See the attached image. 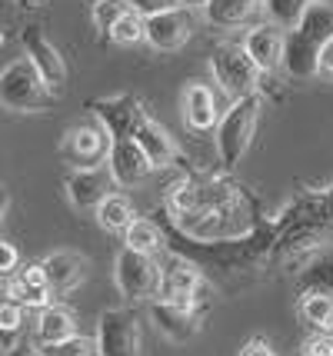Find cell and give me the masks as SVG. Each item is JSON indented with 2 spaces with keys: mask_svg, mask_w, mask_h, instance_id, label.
<instances>
[{
  "mask_svg": "<svg viewBox=\"0 0 333 356\" xmlns=\"http://www.w3.org/2000/svg\"><path fill=\"white\" fill-rule=\"evenodd\" d=\"M17 264H20L17 247L14 243H7V240H0V273H14Z\"/></svg>",
  "mask_w": 333,
  "mask_h": 356,
  "instance_id": "obj_32",
  "label": "cell"
},
{
  "mask_svg": "<svg viewBox=\"0 0 333 356\" xmlns=\"http://www.w3.org/2000/svg\"><path fill=\"white\" fill-rule=\"evenodd\" d=\"M24 326V307H17L10 300H0V346H14Z\"/></svg>",
  "mask_w": 333,
  "mask_h": 356,
  "instance_id": "obj_28",
  "label": "cell"
},
{
  "mask_svg": "<svg viewBox=\"0 0 333 356\" xmlns=\"http://www.w3.org/2000/svg\"><path fill=\"white\" fill-rule=\"evenodd\" d=\"M77 337V316L67 310V307H47L40 310V320H37V340L44 343H60Z\"/></svg>",
  "mask_w": 333,
  "mask_h": 356,
  "instance_id": "obj_21",
  "label": "cell"
},
{
  "mask_svg": "<svg viewBox=\"0 0 333 356\" xmlns=\"http://www.w3.org/2000/svg\"><path fill=\"white\" fill-rule=\"evenodd\" d=\"M7 300L17 303V307H40V310H47L50 286H47V277H44V266L31 264L27 270H20L17 280L7 283Z\"/></svg>",
  "mask_w": 333,
  "mask_h": 356,
  "instance_id": "obj_18",
  "label": "cell"
},
{
  "mask_svg": "<svg viewBox=\"0 0 333 356\" xmlns=\"http://www.w3.org/2000/svg\"><path fill=\"white\" fill-rule=\"evenodd\" d=\"M260 124V97L247 93L230 104V110H223V117L217 120V154H220L223 167H237L243 154L250 150Z\"/></svg>",
  "mask_w": 333,
  "mask_h": 356,
  "instance_id": "obj_1",
  "label": "cell"
},
{
  "mask_svg": "<svg viewBox=\"0 0 333 356\" xmlns=\"http://www.w3.org/2000/svg\"><path fill=\"white\" fill-rule=\"evenodd\" d=\"M184 120L190 130L204 134L217 124V104H213V90L200 83V80H190L184 87Z\"/></svg>",
  "mask_w": 333,
  "mask_h": 356,
  "instance_id": "obj_19",
  "label": "cell"
},
{
  "mask_svg": "<svg viewBox=\"0 0 333 356\" xmlns=\"http://www.w3.org/2000/svg\"><path fill=\"white\" fill-rule=\"evenodd\" d=\"M180 7H187V10H193V7H206V0H180Z\"/></svg>",
  "mask_w": 333,
  "mask_h": 356,
  "instance_id": "obj_38",
  "label": "cell"
},
{
  "mask_svg": "<svg viewBox=\"0 0 333 356\" xmlns=\"http://www.w3.org/2000/svg\"><path fill=\"white\" fill-rule=\"evenodd\" d=\"M243 50H247V57L257 63L260 74L277 70V67H280V54H284V31L273 27V24H260V27H254V31L247 33Z\"/></svg>",
  "mask_w": 333,
  "mask_h": 356,
  "instance_id": "obj_15",
  "label": "cell"
},
{
  "mask_svg": "<svg viewBox=\"0 0 333 356\" xmlns=\"http://www.w3.org/2000/svg\"><path fill=\"white\" fill-rule=\"evenodd\" d=\"M300 313L314 330H320V333H333V296H327V293L303 296Z\"/></svg>",
  "mask_w": 333,
  "mask_h": 356,
  "instance_id": "obj_25",
  "label": "cell"
},
{
  "mask_svg": "<svg viewBox=\"0 0 333 356\" xmlns=\"http://www.w3.org/2000/svg\"><path fill=\"white\" fill-rule=\"evenodd\" d=\"M90 110L97 113V120L107 127L111 140H130L133 137V130H137V124L147 117L143 107H140V100L130 97V93H124V97H111V100H94Z\"/></svg>",
  "mask_w": 333,
  "mask_h": 356,
  "instance_id": "obj_8",
  "label": "cell"
},
{
  "mask_svg": "<svg viewBox=\"0 0 333 356\" xmlns=\"http://www.w3.org/2000/svg\"><path fill=\"white\" fill-rule=\"evenodd\" d=\"M150 320L167 340L174 343H190L200 333V316L190 307H180L170 300H154L150 303Z\"/></svg>",
  "mask_w": 333,
  "mask_h": 356,
  "instance_id": "obj_11",
  "label": "cell"
},
{
  "mask_svg": "<svg viewBox=\"0 0 333 356\" xmlns=\"http://www.w3.org/2000/svg\"><path fill=\"white\" fill-rule=\"evenodd\" d=\"M113 177L107 167H77V170L67 177V200L74 203L77 210H97L100 200L111 193Z\"/></svg>",
  "mask_w": 333,
  "mask_h": 356,
  "instance_id": "obj_10",
  "label": "cell"
},
{
  "mask_svg": "<svg viewBox=\"0 0 333 356\" xmlns=\"http://www.w3.org/2000/svg\"><path fill=\"white\" fill-rule=\"evenodd\" d=\"M200 290V273L184 260H174L170 266L160 270V300H170L180 307L193 310V293Z\"/></svg>",
  "mask_w": 333,
  "mask_h": 356,
  "instance_id": "obj_16",
  "label": "cell"
},
{
  "mask_svg": "<svg viewBox=\"0 0 333 356\" xmlns=\"http://www.w3.org/2000/svg\"><path fill=\"white\" fill-rule=\"evenodd\" d=\"M257 3H260V0H206L204 14L213 27H220V31H237V27H243V24L254 17Z\"/></svg>",
  "mask_w": 333,
  "mask_h": 356,
  "instance_id": "obj_20",
  "label": "cell"
},
{
  "mask_svg": "<svg viewBox=\"0 0 333 356\" xmlns=\"http://www.w3.org/2000/svg\"><path fill=\"white\" fill-rule=\"evenodd\" d=\"M303 356H333V337H320V340L307 343V353Z\"/></svg>",
  "mask_w": 333,
  "mask_h": 356,
  "instance_id": "obj_33",
  "label": "cell"
},
{
  "mask_svg": "<svg viewBox=\"0 0 333 356\" xmlns=\"http://www.w3.org/2000/svg\"><path fill=\"white\" fill-rule=\"evenodd\" d=\"M94 353H97L94 340H87V337H70V340L44 346V356H94Z\"/></svg>",
  "mask_w": 333,
  "mask_h": 356,
  "instance_id": "obj_30",
  "label": "cell"
},
{
  "mask_svg": "<svg viewBox=\"0 0 333 356\" xmlns=\"http://www.w3.org/2000/svg\"><path fill=\"white\" fill-rule=\"evenodd\" d=\"M107 170H111L113 184L120 186H133V184H143L154 167H150V160L143 154L140 147H137V140H111V154H107Z\"/></svg>",
  "mask_w": 333,
  "mask_h": 356,
  "instance_id": "obj_9",
  "label": "cell"
},
{
  "mask_svg": "<svg viewBox=\"0 0 333 356\" xmlns=\"http://www.w3.org/2000/svg\"><path fill=\"white\" fill-rule=\"evenodd\" d=\"M3 213H7V193L0 190V220H3Z\"/></svg>",
  "mask_w": 333,
  "mask_h": 356,
  "instance_id": "obj_39",
  "label": "cell"
},
{
  "mask_svg": "<svg viewBox=\"0 0 333 356\" xmlns=\"http://www.w3.org/2000/svg\"><path fill=\"white\" fill-rule=\"evenodd\" d=\"M40 266H44L50 293H67V290L80 286L83 277H87V260L80 257L77 250H57V253L44 257Z\"/></svg>",
  "mask_w": 333,
  "mask_h": 356,
  "instance_id": "obj_14",
  "label": "cell"
},
{
  "mask_svg": "<svg viewBox=\"0 0 333 356\" xmlns=\"http://www.w3.org/2000/svg\"><path fill=\"white\" fill-rule=\"evenodd\" d=\"M320 74L333 77V40H327L323 50H320Z\"/></svg>",
  "mask_w": 333,
  "mask_h": 356,
  "instance_id": "obj_35",
  "label": "cell"
},
{
  "mask_svg": "<svg viewBox=\"0 0 333 356\" xmlns=\"http://www.w3.org/2000/svg\"><path fill=\"white\" fill-rule=\"evenodd\" d=\"M10 356H44V353H37L33 346H20V350H14Z\"/></svg>",
  "mask_w": 333,
  "mask_h": 356,
  "instance_id": "obj_37",
  "label": "cell"
},
{
  "mask_svg": "<svg viewBox=\"0 0 333 356\" xmlns=\"http://www.w3.org/2000/svg\"><path fill=\"white\" fill-rule=\"evenodd\" d=\"M130 10L133 14H140L143 20L154 14H163V10H174V7H180V0H127Z\"/></svg>",
  "mask_w": 333,
  "mask_h": 356,
  "instance_id": "obj_31",
  "label": "cell"
},
{
  "mask_svg": "<svg viewBox=\"0 0 333 356\" xmlns=\"http://www.w3.org/2000/svg\"><path fill=\"white\" fill-rule=\"evenodd\" d=\"M210 70H213V80L220 83V90L227 97H247V93H257V80H260V70L257 63L247 57L243 44H217L213 47V57H210Z\"/></svg>",
  "mask_w": 333,
  "mask_h": 356,
  "instance_id": "obj_3",
  "label": "cell"
},
{
  "mask_svg": "<svg viewBox=\"0 0 333 356\" xmlns=\"http://www.w3.org/2000/svg\"><path fill=\"white\" fill-rule=\"evenodd\" d=\"M320 50L323 47L314 44L310 37H303L300 31L284 33V54H280V67L293 80H310L320 74Z\"/></svg>",
  "mask_w": 333,
  "mask_h": 356,
  "instance_id": "obj_13",
  "label": "cell"
},
{
  "mask_svg": "<svg viewBox=\"0 0 333 356\" xmlns=\"http://www.w3.org/2000/svg\"><path fill=\"white\" fill-rule=\"evenodd\" d=\"M260 3H263V14L270 17L273 27H280V31H297V24H300V17H303V10H307L310 0H260Z\"/></svg>",
  "mask_w": 333,
  "mask_h": 356,
  "instance_id": "obj_24",
  "label": "cell"
},
{
  "mask_svg": "<svg viewBox=\"0 0 333 356\" xmlns=\"http://www.w3.org/2000/svg\"><path fill=\"white\" fill-rule=\"evenodd\" d=\"M17 3H20L24 10H40V7H44L47 0H17Z\"/></svg>",
  "mask_w": 333,
  "mask_h": 356,
  "instance_id": "obj_36",
  "label": "cell"
},
{
  "mask_svg": "<svg viewBox=\"0 0 333 356\" xmlns=\"http://www.w3.org/2000/svg\"><path fill=\"white\" fill-rule=\"evenodd\" d=\"M97 353L100 356H140V326L124 307L104 310L97 323Z\"/></svg>",
  "mask_w": 333,
  "mask_h": 356,
  "instance_id": "obj_5",
  "label": "cell"
},
{
  "mask_svg": "<svg viewBox=\"0 0 333 356\" xmlns=\"http://www.w3.org/2000/svg\"><path fill=\"white\" fill-rule=\"evenodd\" d=\"M240 356H273V350H270L267 340H260V337H257V340H250L243 350H240Z\"/></svg>",
  "mask_w": 333,
  "mask_h": 356,
  "instance_id": "obj_34",
  "label": "cell"
},
{
  "mask_svg": "<svg viewBox=\"0 0 333 356\" xmlns=\"http://www.w3.org/2000/svg\"><path fill=\"white\" fill-rule=\"evenodd\" d=\"M64 150L77 160L80 167H97V160H104L111 154V134L100 120L97 124H80L74 130H67Z\"/></svg>",
  "mask_w": 333,
  "mask_h": 356,
  "instance_id": "obj_12",
  "label": "cell"
},
{
  "mask_svg": "<svg viewBox=\"0 0 333 356\" xmlns=\"http://www.w3.org/2000/svg\"><path fill=\"white\" fill-rule=\"evenodd\" d=\"M133 140H137V147H140L147 160H150V167L160 170V167H170L177 160V143L174 137L157 124V120H150V117H143L137 130H133Z\"/></svg>",
  "mask_w": 333,
  "mask_h": 356,
  "instance_id": "obj_17",
  "label": "cell"
},
{
  "mask_svg": "<svg viewBox=\"0 0 333 356\" xmlns=\"http://www.w3.org/2000/svg\"><path fill=\"white\" fill-rule=\"evenodd\" d=\"M127 10H130L127 0H97V3H94V27L107 37V33H111V27L124 14H127Z\"/></svg>",
  "mask_w": 333,
  "mask_h": 356,
  "instance_id": "obj_29",
  "label": "cell"
},
{
  "mask_svg": "<svg viewBox=\"0 0 333 356\" xmlns=\"http://www.w3.org/2000/svg\"><path fill=\"white\" fill-rule=\"evenodd\" d=\"M107 40H111V44H120V47L140 44V40H143V17L133 14V10H127V14H124V17H120V20H117V24L111 27Z\"/></svg>",
  "mask_w": 333,
  "mask_h": 356,
  "instance_id": "obj_27",
  "label": "cell"
},
{
  "mask_svg": "<svg viewBox=\"0 0 333 356\" xmlns=\"http://www.w3.org/2000/svg\"><path fill=\"white\" fill-rule=\"evenodd\" d=\"M54 104V90L40 80L27 57L7 63L0 70V107L17 110V113H37Z\"/></svg>",
  "mask_w": 333,
  "mask_h": 356,
  "instance_id": "obj_2",
  "label": "cell"
},
{
  "mask_svg": "<svg viewBox=\"0 0 333 356\" xmlns=\"http://www.w3.org/2000/svg\"><path fill=\"white\" fill-rule=\"evenodd\" d=\"M97 220H100V227L111 233H124L137 220V213H133V203L124 197V193H107L104 200H100V207H97Z\"/></svg>",
  "mask_w": 333,
  "mask_h": 356,
  "instance_id": "obj_23",
  "label": "cell"
},
{
  "mask_svg": "<svg viewBox=\"0 0 333 356\" xmlns=\"http://www.w3.org/2000/svg\"><path fill=\"white\" fill-rule=\"evenodd\" d=\"M20 44H24V54H27V60L33 63V70L40 74V80L47 83L54 93L64 90L67 83V63L64 57H60V50L50 44L47 37H44V31L40 27H24V33H20Z\"/></svg>",
  "mask_w": 333,
  "mask_h": 356,
  "instance_id": "obj_6",
  "label": "cell"
},
{
  "mask_svg": "<svg viewBox=\"0 0 333 356\" xmlns=\"http://www.w3.org/2000/svg\"><path fill=\"white\" fill-rule=\"evenodd\" d=\"M297 31L320 47L327 40H333V7L330 3H320V0H310L300 17V24H297Z\"/></svg>",
  "mask_w": 333,
  "mask_h": 356,
  "instance_id": "obj_22",
  "label": "cell"
},
{
  "mask_svg": "<svg viewBox=\"0 0 333 356\" xmlns=\"http://www.w3.org/2000/svg\"><path fill=\"white\" fill-rule=\"evenodd\" d=\"M0 47H3V31H0Z\"/></svg>",
  "mask_w": 333,
  "mask_h": 356,
  "instance_id": "obj_40",
  "label": "cell"
},
{
  "mask_svg": "<svg viewBox=\"0 0 333 356\" xmlns=\"http://www.w3.org/2000/svg\"><path fill=\"white\" fill-rule=\"evenodd\" d=\"M124 243H127V250H133V253H147V257H154V253L160 250V233H157V227H154L150 220L137 217L127 230H124Z\"/></svg>",
  "mask_w": 333,
  "mask_h": 356,
  "instance_id": "obj_26",
  "label": "cell"
},
{
  "mask_svg": "<svg viewBox=\"0 0 333 356\" xmlns=\"http://www.w3.org/2000/svg\"><path fill=\"white\" fill-rule=\"evenodd\" d=\"M160 270L163 266L147 257V253H133V250H120L117 264H113V280H117V290L140 303V300H150V296H160Z\"/></svg>",
  "mask_w": 333,
  "mask_h": 356,
  "instance_id": "obj_4",
  "label": "cell"
},
{
  "mask_svg": "<svg viewBox=\"0 0 333 356\" xmlns=\"http://www.w3.org/2000/svg\"><path fill=\"white\" fill-rule=\"evenodd\" d=\"M193 33V17L187 7H174V10H163L143 20V40L154 47V50H180V47L190 40Z\"/></svg>",
  "mask_w": 333,
  "mask_h": 356,
  "instance_id": "obj_7",
  "label": "cell"
}]
</instances>
